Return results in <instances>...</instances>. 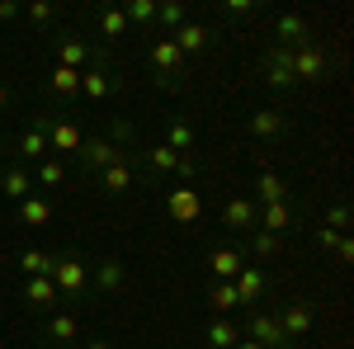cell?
Here are the masks:
<instances>
[{
  "mask_svg": "<svg viewBox=\"0 0 354 349\" xmlns=\"http://www.w3.org/2000/svg\"><path fill=\"white\" fill-rule=\"evenodd\" d=\"M48 279H53V288L62 297H81L85 283H90V269L76 250H66V255H53V269H48Z\"/></svg>",
  "mask_w": 354,
  "mask_h": 349,
  "instance_id": "1",
  "label": "cell"
},
{
  "mask_svg": "<svg viewBox=\"0 0 354 349\" xmlns=\"http://www.w3.org/2000/svg\"><path fill=\"white\" fill-rule=\"evenodd\" d=\"M274 321H279V330H283V335H288V340L298 345L302 335H312V326H317V312H312V302L293 297V302H288V307H283V312H279Z\"/></svg>",
  "mask_w": 354,
  "mask_h": 349,
  "instance_id": "2",
  "label": "cell"
},
{
  "mask_svg": "<svg viewBox=\"0 0 354 349\" xmlns=\"http://www.w3.org/2000/svg\"><path fill=\"white\" fill-rule=\"evenodd\" d=\"M123 151L113 147L109 137H85L81 142V151H76V161H81V170L85 175H100V170H109L113 161H118Z\"/></svg>",
  "mask_w": 354,
  "mask_h": 349,
  "instance_id": "3",
  "label": "cell"
},
{
  "mask_svg": "<svg viewBox=\"0 0 354 349\" xmlns=\"http://www.w3.org/2000/svg\"><path fill=\"white\" fill-rule=\"evenodd\" d=\"M38 123H43V133H48V151H81V128L71 123V118H53V113H38Z\"/></svg>",
  "mask_w": 354,
  "mask_h": 349,
  "instance_id": "4",
  "label": "cell"
},
{
  "mask_svg": "<svg viewBox=\"0 0 354 349\" xmlns=\"http://www.w3.org/2000/svg\"><path fill=\"white\" fill-rule=\"evenodd\" d=\"M165 213L175 217L180 227L198 222V213H203V198H198V189H194V185H175L170 194H165Z\"/></svg>",
  "mask_w": 354,
  "mask_h": 349,
  "instance_id": "5",
  "label": "cell"
},
{
  "mask_svg": "<svg viewBox=\"0 0 354 349\" xmlns=\"http://www.w3.org/2000/svg\"><path fill=\"white\" fill-rule=\"evenodd\" d=\"M265 85L270 90H293V48H279L274 43L270 53H265Z\"/></svg>",
  "mask_w": 354,
  "mask_h": 349,
  "instance_id": "6",
  "label": "cell"
},
{
  "mask_svg": "<svg viewBox=\"0 0 354 349\" xmlns=\"http://www.w3.org/2000/svg\"><path fill=\"white\" fill-rule=\"evenodd\" d=\"M100 189L104 194H128V189H137V156L133 151H123L109 170H100Z\"/></svg>",
  "mask_w": 354,
  "mask_h": 349,
  "instance_id": "7",
  "label": "cell"
},
{
  "mask_svg": "<svg viewBox=\"0 0 354 349\" xmlns=\"http://www.w3.org/2000/svg\"><path fill=\"white\" fill-rule=\"evenodd\" d=\"M245 340H255L260 349H293V340L279 330V321H274L270 312H255V317H250V326H245Z\"/></svg>",
  "mask_w": 354,
  "mask_h": 349,
  "instance_id": "8",
  "label": "cell"
},
{
  "mask_svg": "<svg viewBox=\"0 0 354 349\" xmlns=\"http://www.w3.org/2000/svg\"><path fill=\"white\" fill-rule=\"evenodd\" d=\"M293 81H326V53L317 43L293 48Z\"/></svg>",
  "mask_w": 354,
  "mask_h": 349,
  "instance_id": "9",
  "label": "cell"
},
{
  "mask_svg": "<svg viewBox=\"0 0 354 349\" xmlns=\"http://www.w3.org/2000/svg\"><path fill=\"white\" fill-rule=\"evenodd\" d=\"M113 90H123V81L113 76V66H90V71H81V95L85 100H109Z\"/></svg>",
  "mask_w": 354,
  "mask_h": 349,
  "instance_id": "10",
  "label": "cell"
},
{
  "mask_svg": "<svg viewBox=\"0 0 354 349\" xmlns=\"http://www.w3.org/2000/svg\"><path fill=\"white\" fill-rule=\"evenodd\" d=\"M255 217H260V208L245 198V194H236V198H227V208H222V227L227 232H255Z\"/></svg>",
  "mask_w": 354,
  "mask_h": 349,
  "instance_id": "11",
  "label": "cell"
},
{
  "mask_svg": "<svg viewBox=\"0 0 354 349\" xmlns=\"http://www.w3.org/2000/svg\"><path fill=\"white\" fill-rule=\"evenodd\" d=\"M245 133L265 137V142H270V137H283L288 133V113H283V109H255V113L245 118Z\"/></svg>",
  "mask_w": 354,
  "mask_h": 349,
  "instance_id": "12",
  "label": "cell"
},
{
  "mask_svg": "<svg viewBox=\"0 0 354 349\" xmlns=\"http://www.w3.org/2000/svg\"><path fill=\"white\" fill-rule=\"evenodd\" d=\"M232 288H236V297H241V307H250V302H260V297L270 293V279H265L260 265H245L241 274L232 279Z\"/></svg>",
  "mask_w": 354,
  "mask_h": 349,
  "instance_id": "13",
  "label": "cell"
},
{
  "mask_svg": "<svg viewBox=\"0 0 354 349\" xmlns=\"http://www.w3.org/2000/svg\"><path fill=\"white\" fill-rule=\"evenodd\" d=\"M208 265H213V279L218 283H232L236 274H241L250 260H245V250H232V245H218L213 255H208Z\"/></svg>",
  "mask_w": 354,
  "mask_h": 349,
  "instance_id": "14",
  "label": "cell"
},
{
  "mask_svg": "<svg viewBox=\"0 0 354 349\" xmlns=\"http://www.w3.org/2000/svg\"><path fill=\"white\" fill-rule=\"evenodd\" d=\"M165 38H170L180 53L189 57V53H203V48L213 43V28H208V24H194V19H189V24H180L175 33H165Z\"/></svg>",
  "mask_w": 354,
  "mask_h": 349,
  "instance_id": "15",
  "label": "cell"
},
{
  "mask_svg": "<svg viewBox=\"0 0 354 349\" xmlns=\"http://www.w3.org/2000/svg\"><path fill=\"white\" fill-rule=\"evenodd\" d=\"M250 203H255V208H265V203H288V180L274 175V170H265V175L255 180V189H250Z\"/></svg>",
  "mask_w": 354,
  "mask_h": 349,
  "instance_id": "16",
  "label": "cell"
},
{
  "mask_svg": "<svg viewBox=\"0 0 354 349\" xmlns=\"http://www.w3.org/2000/svg\"><path fill=\"white\" fill-rule=\"evenodd\" d=\"M180 66H185V53H180L170 38H156V43H151V71H156V76H180Z\"/></svg>",
  "mask_w": 354,
  "mask_h": 349,
  "instance_id": "17",
  "label": "cell"
},
{
  "mask_svg": "<svg viewBox=\"0 0 354 349\" xmlns=\"http://www.w3.org/2000/svg\"><path fill=\"white\" fill-rule=\"evenodd\" d=\"M24 302L33 307V312H53L57 302H62V293L53 288L48 274H38V279H28V283H24Z\"/></svg>",
  "mask_w": 354,
  "mask_h": 349,
  "instance_id": "18",
  "label": "cell"
},
{
  "mask_svg": "<svg viewBox=\"0 0 354 349\" xmlns=\"http://www.w3.org/2000/svg\"><path fill=\"white\" fill-rule=\"evenodd\" d=\"M15 217H19V227H48L53 222V203L38 198V194H28V198L15 203Z\"/></svg>",
  "mask_w": 354,
  "mask_h": 349,
  "instance_id": "19",
  "label": "cell"
},
{
  "mask_svg": "<svg viewBox=\"0 0 354 349\" xmlns=\"http://www.w3.org/2000/svg\"><path fill=\"white\" fill-rule=\"evenodd\" d=\"M255 227H260V232H274V236H283V232L293 227V203H265L260 217H255Z\"/></svg>",
  "mask_w": 354,
  "mask_h": 349,
  "instance_id": "20",
  "label": "cell"
},
{
  "mask_svg": "<svg viewBox=\"0 0 354 349\" xmlns=\"http://www.w3.org/2000/svg\"><path fill=\"white\" fill-rule=\"evenodd\" d=\"M0 194H5V198H15V203H19V198H28V194H33V175H28L19 161L5 165V175H0Z\"/></svg>",
  "mask_w": 354,
  "mask_h": 349,
  "instance_id": "21",
  "label": "cell"
},
{
  "mask_svg": "<svg viewBox=\"0 0 354 349\" xmlns=\"http://www.w3.org/2000/svg\"><path fill=\"white\" fill-rule=\"evenodd\" d=\"M279 48H302L307 38H312V24L302 19V15H279Z\"/></svg>",
  "mask_w": 354,
  "mask_h": 349,
  "instance_id": "22",
  "label": "cell"
},
{
  "mask_svg": "<svg viewBox=\"0 0 354 349\" xmlns=\"http://www.w3.org/2000/svg\"><path fill=\"white\" fill-rule=\"evenodd\" d=\"M194 142H198V137H194V123H189V118H170V123H165V147H170L175 156H189Z\"/></svg>",
  "mask_w": 354,
  "mask_h": 349,
  "instance_id": "23",
  "label": "cell"
},
{
  "mask_svg": "<svg viewBox=\"0 0 354 349\" xmlns=\"http://www.w3.org/2000/svg\"><path fill=\"white\" fill-rule=\"evenodd\" d=\"M43 156H48V133H43V123L33 118V128H24V137H19V165L43 161Z\"/></svg>",
  "mask_w": 354,
  "mask_h": 349,
  "instance_id": "24",
  "label": "cell"
},
{
  "mask_svg": "<svg viewBox=\"0 0 354 349\" xmlns=\"http://www.w3.org/2000/svg\"><path fill=\"white\" fill-rule=\"evenodd\" d=\"M85 62H90V48H85V38H57V66L85 71Z\"/></svg>",
  "mask_w": 354,
  "mask_h": 349,
  "instance_id": "25",
  "label": "cell"
},
{
  "mask_svg": "<svg viewBox=\"0 0 354 349\" xmlns=\"http://www.w3.org/2000/svg\"><path fill=\"white\" fill-rule=\"evenodd\" d=\"M76 335H81V321H76V317H71V312H57L53 321H48V340H53L57 349L76 345Z\"/></svg>",
  "mask_w": 354,
  "mask_h": 349,
  "instance_id": "26",
  "label": "cell"
},
{
  "mask_svg": "<svg viewBox=\"0 0 354 349\" xmlns=\"http://www.w3.org/2000/svg\"><path fill=\"white\" fill-rule=\"evenodd\" d=\"M156 24H165V33H175L180 24H189V5L185 0H156Z\"/></svg>",
  "mask_w": 354,
  "mask_h": 349,
  "instance_id": "27",
  "label": "cell"
},
{
  "mask_svg": "<svg viewBox=\"0 0 354 349\" xmlns=\"http://www.w3.org/2000/svg\"><path fill=\"white\" fill-rule=\"evenodd\" d=\"M123 279H128V269H123V260H100V269H95V283H100V293H113V288H123Z\"/></svg>",
  "mask_w": 354,
  "mask_h": 349,
  "instance_id": "28",
  "label": "cell"
},
{
  "mask_svg": "<svg viewBox=\"0 0 354 349\" xmlns=\"http://www.w3.org/2000/svg\"><path fill=\"white\" fill-rule=\"evenodd\" d=\"M142 156H147V170H151V175H175V161H180V156H175V151H170L165 142H156V147H147Z\"/></svg>",
  "mask_w": 354,
  "mask_h": 349,
  "instance_id": "29",
  "label": "cell"
},
{
  "mask_svg": "<svg viewBox=\"0 0 354 349\" xmlns=\"http://www.w3.org/2000/svg\"><path fill=\"white\" fill-rule=\"evenodd\" d=\"M48 85H53L57 100H71V95H81V71H71V66H57Z\"/></svg>",
  "mask_w": 354,
  "mask_h": 349,
  "instance_id": "30",
  "label": "cell"
},
{
  "mask_svg": "<svg viewBox=\"0 0 354 349\" xmlns=\"http://www.w3.org/2000/svg\"><path fill=\"white\" fill-rule=\"evenodd\" d=\"M245 236H250V255H260V260H274V255H279V236H274V232H260V227H255V232H245ZM250 255H245V260H250Z\"/></svg>",
  "mask_w": 354,
  "mask_h": 349,
  "instance_id": "31",
  "label": "cell"
},
{
  "mask_svg": "<svg viewBox=\"0 0 354 349\" xmlns=\"http://www.w3.org/2000/svg\"><path fill=\"white\" fill-rule=\"evenodd\" d=\"M236 340H241V330L227 321V317H218V321L208 326V345H213V349H232Z\"/></svg>",
  "mask_w": 354,
  "mask_h": 349,
  "instance_id": "32",
  "label": "cell"
},
{
  "mask_svg": "<svg viewBox=\"0 0 354 349\" xmlns=\"http://www.w3.org/2000/svg\"><path fill=\"white\" fill-rule=\"evenodd\" d=\"M100 33H104V43H118V38L128 33V19H123V10H100Z\"/></svg>",
  "mask_w": 354,
  "mask_h": 349,
  "instance_id": "33",
  "label": "cell"
},
{
  "mask_svg": "<svg viewBox=\"0 0 354 349\" xmlns=\"http://www.w3.org/2000/svg\"><path fill=\"white\" fill-rule=\"evenodd\" d=\"M123 19L128 24H156V0H128L123 5Z\"/></svg>",
  "mask_w": 354,
  "mask_h": 349,
  "instance_id": "34",
  "label": "cell"
},
{
  "mask_svg": "<svg viewBox=\"0 0 354 349\" xmlns=\"http://www.w3.org/2000/svg\"><path fill=\"white\" fill-rule=\"evenodd\" d=\"M19 269H24V279H38V274L53 269V255H48V250H24V255H19Z\"/></svg>",
  "mask_w": 354,
  "mask_h": 349,
  "instance_id": "35",
  "label": "cell"
},
{
  "mask_svg": "<svg viewBox=\"0 0 354 349\" xmlns=\"http://www.w3.org/2000/svg\"><path fill=\"white\" fill-rule=\"evenodd\" d=\"M109 142L118 147V151H137V133H133V123H128V118H113V123H109Z\"/></svg>",
  "mask_w": 354,
  "mask_h": 349,
  "instance_id": "36",
  "label": "cell"
},
{
  "mask_svg": "<svg viewBox=\"0 0 354 349\" xmlns=\"http://www.w3.org/2000/svg\"><path fill=\"white\" fill-rule=\"evenodd\" d=\"M38 185H43V189L66 185V165L57 161V156H43V165H38Z\"/></svg>",
  "mask_w": 354,
  "mask_h": 349,
  "instance_id": "37",
  "label": "cell"
},
{
  "mask_svg": "<svg viewBox=\"0 0 354 349\" xmlns=\"http://www.w3.org/2000/svg\"><path fill=\"white\" fill-rule=\"evenodd\" d=\"M213 307H218V312H236V307H241L236 288H232V283H213Z\"/></svg>",
  "mask_w": 354,
  "mask_h": 349,
  "instance_id": "38",
  "label": "cell"
},
{
  "mask_svg": "<svg viewBox=\"0 0 354 349\" xmlns=\"http://www.w3.org/2000/svg\"><path fill=\"white\" fill-rule=\"evenodd\" d=\"M322 227H330V232H345V227H350V203H345V198H335Z\"/></svg>",
  "mask_w": 354,
  "mask_h": 349,
  "instance_id": "39",
  "label": "cell"
},
{
  "mask_svg": "<svg viewBox=\"0 0 354 349\" xmlns=\"http://www.w3.org/2000/svg\"><path fill=\"white\" fill-rule=\"evenodd\" d=\"M255 10H260L255 0H227V5H222V15H227V19H241V15H255Z\"/></svg>",
  "mask_w": 354,
  "mask_h": 349,
  "instance_id": "40",
  "label": "cell"
},
{
  "mask_svg": "<svg viewBox=\"0 0 354 349\" xmlns=\"http://www.w3.org/2000/svg\"><path fill=\"white\" fill-rule=\"evenodd\" d=\"M53 5H48V0H33V5H28V19H33V24H53Z\"/></svg>",
  "mask_w": 354,
  "mask_h": 349,
  "instance_id": "41",
  "label": "cell"
},
{
  "mask_svg": "<svg viewBox=\"0 0 354 349\" xmlns=\"http://www.w3.org/2000/svg\"><path fill=\"white\" fill-rule=\"evenodd\" d=\"M175 175H180V185H194V175H198L194 156H180V161H175Z\"/></svg>",
  "mask_w": 354,
  "mask_h": 349,
  "instance_id": "42",
  "label": "cell"
},
{
  "mask_svg": "<svg viewBox=\"0 0 354 349\" xmlns=\"http://www.w3.org/2000/svg\"><path fill=\"white\" fill-rule=\"evenodd\" d=\"M340 245V232H330V227H317V250H335Z\"/></svg>",
  "mask_w": 354,
  "mask_h": 349,
  "instance_id": "43",
  "label": "cell"
},
{
  "mask_svg": "<svg viewBox=\"0 0 354 349\" xmlns=\"http://www.w3.org/2000/svg\"><path fill=\"white\" fill-rule=\"evenodd\" d=\"M335 255H340L345 265H350V260H354V241H350V236H340V245H335Z\"/></svg>",
  "mask_w": 354,
  "mask_h": 349,
  "instance_id": "44",
  "label": "cell"
},
{
  "mask_svg": "<svg viewBox=\"0 0 354 349\" xmlns=\"http://www.w3.org/2000/svg\"><path fill=\"white\" fill-rule=\"evenodd\" d=\"M0 19H19V5L15 0H0Z\"/></svg>",
  "mask_w": 354,
  "mask_h": 349,
  "instance_id": "45",
  "label": "cell"
},
{
  "mask_svg": "<svg viewBox=\"0 0 354 349\" xmlns=\"http://www.w3.org/2000/svg\"><path fill=\"white\" fill-rule=\"evenodd\" d=\"M85 349H113V340H104V335H100V340H85Z\"/></svg>",
  "mask_w": 354,
  "mask_h": 349,
  "instance_id": "46",
  "label": "cell"
},
{
  "mask_svg": "<svg viewBox=\"0 0 354 349\" xmlns=\"http://www.w3.org/2000/svg\"><path fill=\"white\" fill-rule=\"evenodd\" d=\"M232 349H260V345H255V340H245V335H241V340H236Z\"/></svg>",
  "mask_w": 354,
  "mask_h": 349,
  "instance_id": "47",
  "label": "cell"
},
{
  "mask_svg": "<svg viewBox=\"0 0 354 349\" xmlns=\"http://www.w3.org/2000/svg\"><path fill=\"white\" fill-rule=\"evenodd\" d=\"M5 109H10V90L0 85V113H5Z\"/></svg>",
  "mask_w": 354,
  "mask_h": 349,
  "instance_id": "48",
  "label": "cell"
},
{
  "mask_svg": "<svg viewBox=\"0 0 354 349\" xmlns=\"http://www.w3.org/2000/svg\"><path fill=\"white\" fill-rule=\"evenodd\" d=\"M0 156H5V142H0Z\"/></svg>",
  "mask_w": 354,
  "mask_h": 349,
  "instance_id": "49",
  "label": "cell"
}]
</instances>
